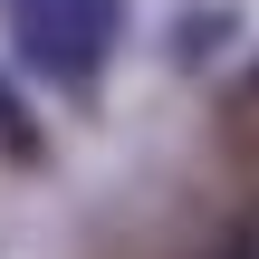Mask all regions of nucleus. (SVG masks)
Listing matches in <instances>:
<instances>
[{
    "instance_id": "1",
    "label": "nucleus",
    "mask_w": 259,
    "mask_h": 259,
    "mask_svg": "<svg viewBox=\"0 0 259 259\" xmlns=\"http://www.w3.org/2000/svg\"><path fill=\"white\" fill-rule=\"evenodd\" d=\"M0 19H10V48H19L29 77L87 96V87L106 77V58H115L125 0H0Z\"/></svg>"
},
{
    "instance_id": "2",
    "label": "nucleus",
    "mask_w": 259,
    "mask_h": 259,
    "mask_svg": "<svg viewBox=\"0 0 259 259\" xmlns=\"http://www.w3.org/2000/svg\"><path fill=\"white\" fill-rule=\"evenodd\" d=\"M0 154H10V163H48V135H38V115L19 106L10 77H0Z\"/></svg>"
},
{
    "instance_id": "3",
    "label": "nucleus",
    "mask_w": 259,
    "mask_h": 259,
    "mask_svg": "<svg viewBox=\"0 0 259 259\" xmlns=\"http://www.w3.org/2000/svg\"><path fill=\"white\" fill-rule=\"evenodd\" d=\"M240 259H259V231H250V240H240Z\"/></svg>"
}]
</instances>
